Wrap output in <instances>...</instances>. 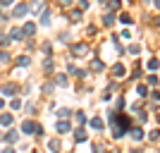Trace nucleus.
I'll return each mask as SVG.
<instances>
[{
  "mask_svg": "<svg viewBox=\"0 0 160 153\" xmlns=\"http://www.w3.org/2000/svg\"><path fill=\"white\" fill-rule=\"evenodd\" d=\"M91 127H96V129H100V127H103V122H100L98 117H93V120H91Z\"/></svg>",
  "mask_w": 160,
  "mask_h": 153,
  "instance_id": "nucleus-7",
  "label": "nucleus"
},
{
  "mask_svg": "<svg viewBox=\"0 0 160 153\" xmlns=\"http://www.w3.org/2000/svg\"><path fill=\"white\" fill-rule=\"evenodd\" d=\"M132 136L134 139H143V132H141V129H132Z\"/></svg>",
  "mask_w": 160,
  "mask_h": 153,
  "instance_id": "nucleus-6",
  "label": "nucleus"
},
{
  "mask_svg": "<svg viewBox=\"0 0 160 153\" xmlns=\"http://www.w3.org/2000/svg\"><path fill=\"white\" fill-rule=\"evenodd\" d=\"M0 3H2V5H10V3H12V0H0Z\"/></svg>",
  "mask_w": 160,
  "mask_h": 153,
  "instance_id": "nucleus-13",
  "label": "nucleus"
},
{
  "mask_svg": "<svg viewBox=\"0 0 160 153\" xmlns=\"http://www.w3.org/2000/svg\"><path fill=\"white\" fill-rule=\"evenodd\" d=\"M10 38L19 41V38H22V31H19V29H12V33H10Z\"/></svg>",
  "mask_w": 160,
  "mask_h": 153,
  "instance_id": "nucleus-3",
  "label": "nucleus"
},
{
  "mask_svg": "<svg viewBox=\"0 0 160 153\" xmlns=\"http://www.w3.org/2000/svg\"><path fill=\"white\" fill-rule=\"evenodd\" d=\"M112 72L117 74V77H122V74H124V67H122V65H115V67H112Z\"/></svg>",
  "mask_w": 160,
  "mask_h": 153,
  "instance_id": "nucleus-4",
  "label": "nucleus"
},
{
  "mask_svg": "<svg viewBox=\"0 0 160 153\" xmlns=\"http://www.w3.org/2000/svg\"><path fill=\"white\" fill-rule=\"evenodd\" d=\"M22 129H24L27 134H31V132H36V125H33V122H24V125H22Z\"/></svg>",
  "mask_w": 160,
  "mask_h": 153,
  "instance_id": "nucleus-1",
  "label": "nucleus"
},
{
  "mask_svg": "<svg viewBox=\"0 0 160 153\" xmlns=\"http://www.w3.org/2000/svg\"><path fill=\"white\" fill-rule=\"evenodd\" d=\"M0 122H2V125H10V122H12V117H10V115H2V117H0Z\"/></svg>",
  "mask_w": 160,
  "mask_h": 153,
  "instance_id": "nucleus-10",
  "label": "nucleus"
},
{
  "mask_svg": "<svg viewBox=\"0 0 160 153\" xmlns=\"http://www.w3.org/2000/svg\"><path fill=\"white\" fill-rule=\"evenodd\" d=\"M5 139L10 141V144H12V141H17V134H14V132H10V134H7V136H5Z\"/></svg>",
  "mask_w": 160,
  "mask_h": 153,
  "instance_id": "nucleus-11",
  "label": "nucleus"
},
{
  "mask_svg": "<svg viewBox=\"0 0 160 153\" xmlns=\"http://www.w3.org/2000/svg\"><path fill=\"white\" fill-rule=\"evenodd\" d=\"M22 14H27V5H19V7H14V17H22Z\"/></svg>",
  "mask_w": 160,
  "mask_h": 153,
  "instance_id": "nucleus-2",
  "label": "nucleus"
},
{
  "mask_svg": "<svg viewBox=\"0 0 160 153\" xmlns=\"http://www.w3.org/2000/svg\"><path fill=\"white\" fill-rule=\"evenodd\" d=\"M67 129H69V125H67V122H60V125H58V132H67Z\"/></svg>",
  "mask_w": 160,
  "mask_h": 153,
  "instance_id": "nucleus-9",
  "label": "nucleus"
},
{
  "mask_svg": "<svg viewBox=\"0 0 160 153\" xmlns=\"http://www.w3.org/2000/svg\"><path fill=\"white\" fill-rule=\"evenodd\" d=\"M33 31H36V27H33V24H27V27H24V31H22V33H33Z\"/></svg>",
  "mask_w": 160,
  "mask_h": 153,
  "instance_id": "nucleus-8",
  "label": "nucleus"
},
{
  "mask_svg": "<svg viewBox=\"0 0 160 153\" xmlns=\"http://www.w3.org/2000/svg\"><path fill=\"white\" fill-rule=\"evenodd\" d=\"M91 69H96V72H98V69H103V62H100V60H93V62H91Z\"/></svg>",
  "mask_w": 160,
  "mask_h": 153,
  "instance_id": "nucleus-5",
  "label": "nucleus"
},
{
  "mask_svg": "<svg viewBox=\"0 0 160 153\" xmlns=\"http://www.w3.org/2000/svg\"><path fill=\"white\" fill-rule=\"evenodd\" d=\"M2 153H14V151H12V148H7V151H2Z\"/></svg>",
  "mask_w": 160,
  "mask_h": 153,
  "instance_id": "nucleus-14",
  "label": "nucleus"
},
{
  "mask_svg": "<svg viewBox=\"0 0 160 153\" xmlns=\"http://www.w3.org/2000/svg\"><path fill=\"white\" fill-rule=\"evenodd\" d=\"M84 139H86V134H84V132L79 129V132H77V141H84Z\"/></svg>",
  "mask_w": 160,
  "mask_h": 153,
  "instance_id": "nucleus-12",
  "label": "nucleus"
}]
</instances>
